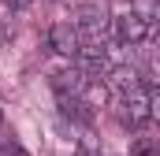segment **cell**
I'll return each mask as SVG.
<instances>
[{"mask_svg": "<svg viewBox=\"0 0 160 156\" xmlns=\"http://www.w3.org/2000/svg\"><path fill=\"white\" fill-rule=\"evenodd\" d=\"M108 26H112V19L104 15L101 4H86V7H78V15H75V30H78L82 37H89V45H97V41L104 37Z\"/></svg>", "mask_w": 160, "mask_h": 156, "instance_id": "obj_1", "label": "cell"}, {"mask_svg": "<svg viewBox=\"0 0 160 156\" xmlns=\"http://www.w3.org/2000/svg\"><path fill=\"white\" fill-rule=\"evenodd\" d=\"M48 45H52V52H60V56H78L82 34L75 30V22H56V26L48 30Z\"/></svg>", "mask_w": 160, "mask_h": 156, "instance_id": "obj_2", "label": "cell"}, {"mask_svg": "<svg viewBox=\"0 0 160 156\" xmlns=\"http://www.w3.org/2000/svg\"><path fill=\"white\" fill-rule=\"evenodd\" d=\"M145 34H149V26H145L138 15H130V11L112 19V37L119 41V45H138V41L145 37Z\"/></svg>", "mask_w": 160, "mask_h": 156, "instance_id": "obj_3", "label": "cell"}, {"mask_svg": "<svg viewBox=\"0 0 160 156\" xmlns=\"http://www.w3.org/2000/svg\"><path fill=\"white\" fill-rule=\"evenodd\" d=\"M78 71L86 78H93V75H108L112 67H108V48H101V45H82L78 48Z\"/></svg>", "mask_w": 160, "mask_h": 156, "instance_id": "obj_4", "label": "cell"}, {"mask_svg": "<svg viewBox=\"0 0 160 156\" xmlns=\"http://www.w3.org/2000/svg\"><path fill=\"white\" fill-rule=\"evenodd\" d=\"M104 85H108V93L130 97V93H138V89H142V75H138L134 67H127V63H123V67H112V71H108V82H104Z\"/></svg>", "mask_w": 160, "mask_h": 156, "instance_id": "obj_5", "label": "cell"}, {"mask_svg": "<svg viewBox=\"0 0 160 156\" xmlns=\"http://www.w3.org/2000/svg\"><path fill=\"white\" fill-rule=\"evenodd\" d=\"M123 119H127L130 126H145V123H153V115H149V93H145V89L123 97Z\"/></svg>", "mask_w": 160, "mask_h": 156, "instance_id": "obj_6", "label": "cell"}, {"mask_svg": "<svg viewBox=\"0 0 160 156\" xmlns=\"http://www.w3.org/2000/svg\"><path fill=\"white\" fill-rule=\"evenodd\" d=\"M86 85H89V78L82 75L78 67H71V71H56V75H52V93H56V97H60V93H67V97H82Z\"/></svg>", "mask_w": 160, "mask_h": 156, "instance_id": "obj_7", "label": "cell"}, {"mask_svg": "<svg viewBox=\"0 0 160 156\" xmlns=\"http://www.w3.org/2000/svg\"><path fill=\"white\" fill-rule=\"evenodd\" d=\"M56 100H60V112H63L67 119H75V123H82V126L93 123V108H89L82 97H67V93H60Z\"/></svg>", "mask_w": 160, "mask_h": 156, "instance_id": "obj_8", "label": "cell"}, {"mask_svg": "<svg viewBox=\"0 0 160 156\" xmlns=\"http://www.w3.org/2000/svg\"><path fill=\"white\" fill-rule=\"evenodd\" d=\"M130 15H138L145 26H160V0H130Z\"/></svg>", "mask_w": 160, "mask_h": 156, "instance_id": "obj_9", "label": "cell"}, {"mask_svg": "<svg viewBox=\"0 0 160 156\" xmlns=\"http://www.w3.org/2000/svg\"><path fill=\"white\" fill-rule=\"evenodd\" d=\"M130 156H160V141L149 138V134H138L130 141Z\"/></svg>", "mask_w": 160, "mask_h": 156, "instance_id": "obj_10", "label": "cell"}, {"mask_svg": "<svg viewBox=\"0 0 160 156\" xmlns=\"http://www.w3.org/2000/svg\"><path fill=\"white\" fill-rule=\"evenodd\" d=\"M82 100H86L89 108H93V104H104V100H108V85H101V82H93V78H89V85H86Z\"/></svg>", "mask_w": 160, "mask_h": 156, "instance_id": "obj_11", "label": "cell"}, {"mask_svg": "<svg viewBox=\"0 0 160 156\" xmlns=\"http://www.w3.org/2000/svg\"><path fill=\"white\" fill-rule=\"evenodd\" d=\"M0 156H30L19 141H0Z\"/></svg>", "mask_w": 160, "mask_h": 156, "instance_id": "obj_12", "label": "cell"}, {"mask_svg": "<svg viewBox=\"0 0 160 156\" xmlns=\"http://www.w3.org/2000/svg\"><path fill=\"white\" fill-rule=\"evenodd\" d=\"M149 115H153V123H160V89L149 93Z\"/></svg>", "mask_w": 160, "mask_h": 156, "instance_id": "obj_13", "label": "cell"}, {"mask_svg": "<svg viewBox=\"0 0 160 156\" xmlns=\"http://www.w3.org/2000/svg\"><path fill=\"white\" fill-rule=\"evenodd\" d=\"M78 156H101V153H97L93 145H82V149H78Z\"/></svg>", "mask_w": 160, "mask_h": 156, "instance_id": "obj_14", "label": "cell"}, {"mask_svg": "<svg viewBox=\"0 0 160 156\" xmlns=\"http://www.w3.org/2000/svg\"><path fill=\"white\" fill-rule=\"evenodd\" d=\"M153 52L160 56V26H157V34H153Z\"/></svg>", "mask_w": 160, "mask_h": 156, "instance_id": "obj_15", "label": "cell"}, {"mask_svg": "<svg viewBox=\"0 0 160 156\" xmlns=\"http://www.w3.org/2000/svg\"><path fill=\"white\" fill-rule=\"evenodd\" d=\"M4 4H8V7H26L30 0H4Z\"/></svg>", "mask_w": 160, "mask_h": 156, "instance_id": "obj_16", "label": "cell"}, {"mask_svg": "<svg viewBox=\"0 0 160 156\" xmlns=\"http://www.w3.org/2000/svg\"><path fill=\"white\" fill-rule=\"evenodd\" d=\"M0 123H4V112H0Z\"/></svg>", "mask_w": 160, "mask_h": 156, "instance_id": "obj_17", "label": "cell"}]
</instances>
